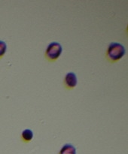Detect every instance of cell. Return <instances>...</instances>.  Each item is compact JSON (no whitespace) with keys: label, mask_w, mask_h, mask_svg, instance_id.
<instances>
[{"label":"cell","mask_w":128,"mask_h":154,"mask_svg":"<svg viewBox=\"0 0 128 154\" xmlns=\"http://www.w3.org/2000/svg\"><path fill=\"white\" fill-rule=\"evenodd\" d=\"M126 54L125 47L119 42H111L108 45L105 52V58L110 63L120 61Z\"/></svg>","instance_id":"1"},{"label":"cell","mask_w":128,"mask_h":154,"mask_svg":"<svg viewBox=\"0 0 128 154\" xmlns=\"http://www.w3.org/2000/svg\"><path fill=\"white\" fill-rule=\"evenodd\" d=\"M63 53V47L59 42H51L47 46L45 52V57L48 62H56L61 56Z\"/></svg>","instance_id":"2"},{"label":"cell","mask_w":128,"mask_h":154,"mask_svg":"<svg viewBox=\"0 0 128 154\" xmlns=\"http://www.w3.org/2000/svg\"><path fill=\"white\" fill-rule=\"evenodd\" d=\"M78 84V78L74 72H68L63 79V86L67 90H73Z\"/></svg>","instance_id":"3"},{"label":"cell","mask_w":128,"mask_h":154,"mask_svg":"<svg viewBox=\"0 0 128 154\" xmlns=\"http://www.w3.org/2000/svg\"><path fill=\"white\" fill-rule=\"evenodd\" d=\"M58 154H77L76 148L73 144L67 143L60 148Z\"/></svg>","instance_id":"4"},{"label":"cell","mask_w":128,"mask_h":154,"mask_svg":"<svg viewBox=\"0 0 128 154\" xmlns=\"http://www.w3.org/2000/svg\"><path fill=\"white\" fill-rule=\"evenodd\" d=\"M33 137H34V134L33 132L30 129H25L24 130L22 131L21 132V141L23 143H29L33 140Z\"/></svg>","instance_id":"5"},{"label":"cell","mask_w":128,"mask_h":154,"mask_svg":"<svg viewBox=\"0 0 128 154\" xmlns=\"http://www.w3.org/2000/svg\"><path fill=\"white\" fill-rule=\"evenodd\" d=\"M7 51V45L5 42L0 40V59L2 58Z\"/></svg>","instance_id":"6"}]
</instances>
